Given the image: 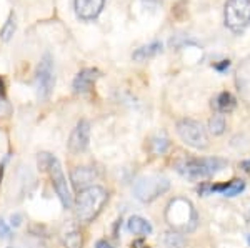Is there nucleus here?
<instances>
[{
  "instance_id": "obj_1",
  "label": "nucleus",
  "mask_w": 250,
  "mask_h": 248,
  "mask_svg": "<svg viewBox=\"0 0 250 248\" xmlns=\"http://www.w3.org/2000/svg\"><path fill=\"white\" fill-rule=\"evenodd\" d=\"M165 220L172 230L179 233H190L199 225V215L192 202L187 198H173L165 209Z\"/></svg>"
},
{
  "instance_id": "obj_2",
  "label": "nucleus",
  "mask_w": 250,
  "mask_h": 248,
  "mask_svg": "<svg viewBox=\"0 0 250 248\" xmlns=\"http://www.w3.org/2000/svg\"><path fill=\"white\" fill-rule=\"evenodd\" d=\"M107 200V190L99 185H92L85 190L79 191L77 200H75V217L83 225L94 222L99 217L100 211H102Z\"/></svg>"
},
{
  "instance_id": "obj_3",
  "label": "nucleus",
  "mask_w": 250,
  "mask_h": 248,
  "mask_svg": "<svg viewBox=\"0 0 250 248\" xmlns=\"http://www.w3.org/2000/svg\"><path fill=\"white\" fill-rule=\"evenodd\" d=\"M227 162L222 158H182L175 162V170L188 180H202L220 172Z\"/></svg>"
},
{
  "instance_id": "obj_4",
  "label": "nucleus",
  "mask_w": 250,
  "mask_h": 248,
  "mask_svg": "<svg viewBox=\"0 0 250 248\" xmlns=\"http://www.w3.org/2000/svg\"><path fill=\"white\" fill-rule=\"evenodd\" d=\"M170 189V182L160 175H150V177H142L135 182L134 193L135 197L144 203H148L157 197L164 195Z\"/></svg>"
},
{
  "instance_id": "obj_5",
  "label": "nucleus",
  "mask_w": 250,
  "mask_h": 248,
  "mask_svg": "<svg viewBox=\"0 0 250 248\" xmlns=\"http://www.w3.org/2000/svg\"><path fill=\"white\" fill-rule=\"evenodd\" d=\"M225 25L233 32H240L250 25V0H227Z\"/></svg>"
},
{
  "instance_id": "obj_6",
  "label": "nucleus",
  "mask_w": 250,
  "mask_h": 248,
  "mask_svg": "<svg viewBox=\"0 0 250 248\" xmlns=\"http://www.w3.org/2000/svg\"><path fill=\"white\" fill-rule=\"evenodd\" d=\"M35 82H37V94L42 102L48 100L55 87V74H54V60L50 54H45L37 65V74H35Z\"/></svg>"
},
{
  "instance_id": "obj_7",
  "label": "nucleus",
  "mask_w": 250,
  "mask_h": 248,
  "mask_svg": "<svg viewBox=\"0 0 250 248\" xmlns=\"http://www.w3.org/2000/svg\"><path fill=\"white\" fill-rule=\"evenodd\" d=\"M177 134L184 140L187 145L193 149H207L208 147V137L207 132L202 127V123L195 122L192 118H184L177 123Z\"/></svg>"
},
{
  "instance_id": "obj_8",
  "label": "nucleus",
  "mask_w": 250,
  "mask_h": 248,
  "mask_svg": "<svg viewBox=\"0 0 250 248\" xmlns=\"http://www.w3.org/2000/svg\"><path fill=\"white\" fill-rule=\"evenodd\" d=\"M48 172H50L52 185H54L55 193L59 195V200H60V203H62V207L65 210L72 209L74 200H72V193H70V189H68L67 178H65V175H63L62 167H60V162L57 158H54V162H52Z\"/></svg>"
},
{
  "instance_id": "obj_9",
  "label": "nucleus",
  "mask_w": 250,
  "mask_h": 248,
  "mask_svg": "<svg viewBox=\"0 0 250 248\" xmlns=\"http://www.w3.org/2000/svg\"><path fill=\"white\" fill-rule=\"evenodd\" d=\"M88 140H90V123L87 120H80L68 138V150L72 153H80L88 147Z\"/></svg>"
},
{
  "instance_id": "obj_10",
  "label": "nucleus",
  "mask_w": 250,
  "mask_h": 248,
  "mask_svg": "<svg viewBox=\"0 0 250 248\" xmlns=\"http://www.w3.org/2000/svg\"><path fill=\"white\" fill-rule=\"evenodd\" d=\"M77 17L82 20H94L100 15L105 0H74Z\"/></svg>"
},
{
  "instance_id": "obj_11",
  "label": "nucleus",
  "mask_w": 250,
  "mask_h": 248,
  "mask_svg": "<svg viewBox=\"0 0 250 248\" xmlns=\"http://www.w3.org/2000/svg\"><path fill=\"white\" fill-rule=\"evenodd\" d=\"M100 78V72L97 69H83L77 74V77L72 82V89L75 94H85L95 85V82Z\"/></svg>"
},
{
  "instance_id": "obj_12",
  "label": "nucleus",
  "mask_w": 250,
  "mask_h": 248,
  "mask_svg": "<svg viewBox=\"0 0 250 248\" xmlns=\"http://www.w3.org/2000/svg\"><path fill=\"white\" fill-rule=\"evenodd\" d=\"M97 177L95 170L90 169V167H77V169L72 170L70 173V182L74 185V189L77 191H82L92 187L90 183L94 182Z\"/></svg>"
},
{
  "instance_id": "obj_13",
  "label": "nucleus",
  "mask_w": 250,
  "mask_h": 248,
  "mask_svg": "<svg viewBox=\"0 0 250 248\" xmlns=\"http://www.w3.org/2000/svg\"><path fill=\"white\" fill-rule=\"evenodd\" d=\"M244 189H245V183L242 180H232V182L222 183V185H210V193L212 191H220L225 197H235Z\"/></svg>"
},
{
  "instance_id": "obj_14",
  "label": "nucleus",
  "mask_w": 250,
  "mask_h": 248,
  "mask_svg": "<svg viewBox=\"0 0 250 248\" xmlns=\"http://www.w3.org/2000/svg\"><path fill=\"white\" fill-rule=\"evenodd\" d=\"M212 107L215 109L219 114H229L235 109V98H233L232 94L229 92H222V94L212 102Z\"/></svg>"
},
{
  "instance_id": "obj_15",
  "label": "nucleus",
  "mask_w": 250,
  "mask_h": 248,
  "mask_svg": "<svg viewBox=\"0 0 250 248\" xmlns=\"http://www.w3.org/2000/svg\"><path fill=\"white\" fill-rule=\"evenodd\" d=\"M127 229H128L130 233L140 235V237H145V235L152 233V225L147 222V220H144L142 217H130Z\"/></svg>"
},
{
  "instance_id": "obj_16",
  "label": "nucleus",
  "mask_w": 250,
  "mask_h": 248,
  "mask_svg": "<svg viewBox=\"0 0 250 248\" xmlns=\"http://www.w3.org/2000/svg\"><path fill=\"white\" fill-rule=\"evenodd\" d=\"M160 243H162L164 248H184L185 245H187V240L184 238L182 233L172 230V231H167V233H164V237H162V240H160Z\"/></svg>"
},
{
  "instance_id": "obj_17",
  "label": "nucleus",
  "mask_w": 250,
  "mask_h": 248,
  "mask_svg": "<svg viewBox=\"0 0 250 248\" xmlns=\"http://www.w3.org/2000/svg\"><path fill=\"white\" fill-rule=\"evenodd\" d=\"M160 50H162V43H160V42H152V43H148V45H145V47H140V49L134 54V58L139 60V62H142V60H147V58L154 57V55L159 54Z\"/></svg>"
},
{
  "instance_id": "obj_18",
  "label": "nucleus",
  "mask_w": 250,
  "mask_h": 248,
  "mask_svg": "<svg viewBox=\"0 0 250 248\" xmlns=\"http://www.w3.org/2000/svg\"><path fill=\"white\" fill-rule=\"evenodd\" d=\"M63 245L67 248H82L83 247V237L82 233L77 230H72L65 233V237H63Z\"/></svg>"
},
{
  "instance_id": "obj_19",
  "label": "nucleus",
  "mask_w": 250,
  "mask_h": 248,
  "mask_svg": "<svg viewBox=\"0 0 250 248\" xmlns=\"http://www.w3.org/2000/svg\"><path fill=\"white\" fill-rule=\"evenodd\" d=\"M148 147H150V152L154 155H164L168 150V147H170V142L165 137H155L150 140V145Z\"/></svg>"
},
{
  "instance_id": "obj_20",
  "label": "nucleus",
  "mask_w": 250,
  "mask_h": 248,
  "mask_svg": "<svg viewBox=\"0 0 250 248\" xmlns=\"http://www.w3.org/2000/svg\"><path fill=\"white\" fill-rule=\"evenodd\" d=\"M15 29H17V23H15V15L10 14L9 19H7L5 25L2 27V30H0V37H2L3 42H9L12 38V35L15 34Z\"/></svg>"
},
{
  "instance_id": "obj_21",
  "label": "nucleus",
  "mask_w": 250,
  "mask_h": 248,
  "mask_svg": "<svg viewBox=\"0 0 250 248\" xmlns=\"http://www.w3.org/2000/svg\"><path fill=\"white\" fill-rule=\"evenodd\" d=\"M208 129H210V132H212L213 135L224 134V130H225V120H224V117H222L220 114L213 115V117L210 118V122H208Z\"/></svg>"
},
{
  "instance_id": "obj_22",
  "label": "nucleus",
  "mask_w": 250,
  "mask_h": 248,
  "mask_svg": "<svg viewBox=\"0 0 250 248\" xmlns=\"http://www.w3.org/2000/svg\"><path fill=\"white\" fill-rule=\"evenodd\" d=\"M55 157H52L50 153H47V152H42V153H39V158H37V163H39V169L42 172H45L50 169L52 162H54Z\"/></svg>"
},
{
  "instance_id": "obj_23",
  "label": "nucleus",
  "mask_w": 250,
  "mask_h": 248,
  "mask_svg": "<svg viewBox=\"0 0 250 248\" xmlns=\"http://www.w3.org/2000/svg\"><path fill=\"white\" fill-rule=\"evenodd\" d=\"M9 237H10V227L0 220V238H9Z\"/></svg>"
},
{
  "instance_id": "obj_24",
  "label": "nucleus",
  "mask_w": 250,
  "mask_h": 248,
  "mask_svg": "<svg viewBox=\"0 0 250 248\" xmlns=\"http://www.w3.org/2000/svg\"><path fill=\"white\" fill-rule=\"evenodd\" d=\"M10 222H12V225H14V227H20V223H22V215H19V213L12 215Z\"/></svg>"
},
{
  "instance_id": "obj_25",
  "label": "nucleus",
  "mask_w": 250,
  "mask_h": 248,
  "mask_svg": "<svg viewBox=\"0 0 250 248\" xmlns=\"http://www.w3.org/2000/svg\"><path fill=\"white\" fill-rule=\"evenodd\" d=\"M229 65H230V62H229V60H224L222 63H217L215 69L217 70H225V69H229Z\"/></svg>"
},
{
  "instance_id": "obj_26",
  "label": "nucleus",
  "mask_w": 250,
  "mask_h": 248,
  "mask_svg": "<svg viewBox=\"0 0 250 248\" xmlns=\"http://www.w3.org/2000/svg\"><path fill=\"white\" fill-rule=\"evenodd\" d=\"M97 248H112V247L105 240H99V242H97Z\"/></svg>"
},
{
  "instance_id": "obj_27",
  "label": "nucleus",
  "mask_w": 250,
  "mask_h": 248,
  "mask_svg": "<svg viewBox=\"0 0 250 248\" xmlns=\"http://www.w3.org/2000/svg\"><path fill=\"white\" fill-rule=\"evenodd\" d=\"M5 95V83H3V80L0 78V97H3Z\"/></svg>"
},
{
  "instance_id": "obj_28",
  "label": "nucleus",
  "mask_w": 250,
  "mask_h": 248,
  "mask_svg": "<svg viewBox=\"0 0 250 248\" xmlns=\"http://www.w3.org/2000/svg\"><path fill=\"white\" fill-rule=\"evenodd\" d=\"M242 167H244V169L247 170V172H250V160H249V162H244V163H242Z\"/></svg>"
},
{
  "instance_id": "obj_29",
  "label": "nucleus",
  "mask_w": 250,
  "mask_h": 248,
  "mask_svg": "<svg viewBox=\"0 0 250 248\" xmlns=\"http://www.w3.org/2000/svg\"><path fill=\"white\" fill-rule=\"evenodd\" d=\"M247 223H249V227H250V211H249V215H247Z\"/></svg>"
}]
</instances>
